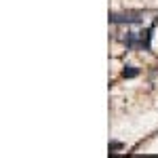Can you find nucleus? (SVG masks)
I'll list each match as a JSON object with an SVG mask.
<instances>
[{
	"label": "nucleus",
	"mask_w": 158,
	"mask_h": 158,
	"mask_svg": "<svg viewBox=\"0 0 158 158\" xmlns=\"http://www.w3.org/2000/svg\"><path fill=\"white\" fill-rule=\"evenodd\" d=\"M112 23H141V13H112L110 15Z\"/></svg>",
	"instance_id": "nucleus-1"
},
{
	"label": "nucleus",
	"mask_w": 158,
	"mask_h": 158,
	"mask_svg": "<svg viewBox=\"0 0 158 158\" xmlns=\"http://www.w3.org/2000/svg\"><path fill=\"white\" fill-rule=\"evenodd\" d=\"M124 44H127V49H135V47H139V34H137V32H129L127 38H124Z\"/></svg>",
	"instance_id": "nucleus-2"
},
{
	"label": "nucleus",
	"mask_w": 158,
	"mask_h": 158,
	"mask_svg": "<svg viewBox=\"0 0 158 158\" xmlns=\"http://www.w3.org/2000/svg\"><path fill=\"white\" fill-rule=\"evenodd\" d=\"M150 34H152V30L139 32V49H150Z\"/></svg>",
	"instance_id": "nucleus-3"
},
{
	"label": "nucleus",
	"mask_w": 158,
	"mask_h": 158,
	"mask_svg": "<svg viewBox=\"0 0 158 158\" xmlns=\"http://www.w3.org/2000/svg\"><path fill=\"white\" fill-rule=\"evenodd\" d=\"M137 74H139V70L133 68V65H127V68L122 70V76H124V78H135Z\"/></svg>",
	"instance_id": "nucleus-4"
},
{
	"label": "nucleus",
	"mask_w": 158,
	"mask_h": 158,
	"mask_svg": "<svg viewBox=\"0 0 158 158\" xmlns=\"http://www.w3.org/2000/svg\"><path fill=\"white\" fill-rule=\"evenodd\" d=\"M114 150H122L120 141H110V152H114Z\"/></svg>",
	"instance_id": "nucleus-5"
}]
</instances>
